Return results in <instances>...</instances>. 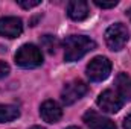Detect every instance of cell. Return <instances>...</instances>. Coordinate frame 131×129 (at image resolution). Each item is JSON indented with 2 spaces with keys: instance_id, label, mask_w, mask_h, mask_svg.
Segmentation results:
<instances>
[{
  "instance_id": "6da1fadb",
  "label": "cell",
  "mask_w": 131,
  "mask_h": 129,
  "mask_svg": "<svg viewBox=\"0 0 131 129\" xmlns=\"http://www.w3.org/2000/svg\"><path fill=\"white\" fill-rule=\"evenodd\" d=\"M96 49V43L85 35H72L64 41V59L67 62H75L84 55Z\"/></svg>"
},
{
  "instance_id": "7a4b0ae2",
  "label": "cell",
  "mask_w": 131,
  "mask_h": 129,
  "mask_svg": "<svg viewBox=\"0 0 131 129\" xmlns=\"http://www.w3.org/2000/svg\"><path fill=\"white\" fill-rule=\"evenodd\" d=\"M15 64L23 68H35L43 64V53L35 44H23L15 53Z\"/></svg>"
},
{
  "instance_id": "3957f363",
  "label": "cell",
  "mask_w": 131,
  "mask_h": 129,
  "mask_svg": "<svg viewBox=\"0 0 131 129\" xmlns=\"http://www.w3.org/2000/svg\"><path fill=\"white\" fill-rule=\"evenodd\" d=\"M128 38H130L128 29L122 23H114L105 31V43L114 52L122 50L125 47V44L128 43Z\"/></svg>"
},
{
  "instance_id": "277c9868",
  "label": "cell",
  "mask_w": 131,
  "mask_h": 129,
  "mask_svg": "<svg viewBox=\"0 0 131 129\" xmlns=\"http://www.w3.org/2000/svg\"><path fill=\"white\" fill-rule=\"evenodd\" d=\"M111 73V62L105 56H96L87 64V76L93 82H101Z\"/></svg>"
},
{
  "instance_id": "5b68a950",
  "label": "cell",
  "mask_w": 131,
  "mask_h": 129,
  "mask_svg": "<svg viewBox=\"0 0 131 129\" xmlns=\"http://www.w3.org/2000/svg\"><path fill=\"white\" fill-rule=\"evenodd\" d=\"M96 103H98V106L102 111L110 112V114H114V112H117L122 108L124 99L121 97V94L117 91H114V90H105V91H102L98 96Z\"/></svg>"
},
{
  "instance_id": "8992f818",
  "label": "cell",
  "mask_w": 131,
  "mask_h": 129,
  "mask_svg": "<svg viewBox=\"0 0 131 129\" xmlns=\"http://www.w3.org/2000/svg\"><path fill=\"white\" fill-rule=\"evenodd\" d=\"M87 91H89V87L85 85V82L78 81V79L70 81L66 84L63 91H61V100L64 105H72L76 100H79Z\"/></svg>"
},
{
  "instance_id": "52a82bcc",
  "label": "cell",
  "mask_w": 131,
  "mask_h": 129,
  "mask_svg": "<svg viewBox=\"0 0 131 129\" xmlns=\"http://www.w3.org/2000/svg\"><path fill=\"white\" fill-rule=\"evenodd\" d=\"M23 32V23L17 17H3L0 18V36L17 38Z\"/></svg>"
},
{
  "instance_id": "ba28073f",
  "label": "cell",
  "mask_w": 131,
  "mask_h": 129,
  "mask_svg": "<svg viewBox=\"0 0 131 129\" xmlns=\"http://www.w3.org/2000/svg\"><path fill=\"white\" fill-rule=\"evenodd\" d=\"M40 115L47 123H57L63 117V108L55 100H46L40 106Z\"/></svg>"
},
{
  "instance_id": "9c48e42d",
  "label": "cell",
  "mask_w": 131,
  "mask_h": 129,
  "mask_svg": "<svg viewBox=\"0 0 131 129\" xmlns=\"http://www.w3.org/2000/svg\"><path fill=\"white\" fill-rule=\"evenodd\" d=\"M82 120L90 129H116V125L113 120L98 114L96 111H87Z\"/></svg>"
},
{
  "instance_id": "30bf717a",
  "label": "cell",
  "mask_w": 131,
  "mask_h": 129,
  "mask_svg": "<svg viewBox=\"0 0 131 129\" xmlns=\"http://www.w3.org/2000/svg\"><path fill=\"white\" fill-rule=\"evenodd\" d=\"M67 14L73 21H82L89 17V3L84 0H72L67 5Z\"/></svg>"
},
{
  "instance_id": "8fae6325",
  "label": "cell",
  "mask_w": 131,
  "mask_h": 129,
  "mask_svg": "<svg viewBox=\"0 0 131 129\" xmlns=\"http://www.w3.org/2000/svg\"><path fill=\"white\" fill-rule=\"evenodd\" d=\"M116 87L122 99L131 100V76L127 73H119L116 76Z\"/></svg>"
},
{
  "instance_id": "7c38bea8",
  "label": "cell",
  "mask_w": 131,
  "mask_h": 129,
  "mask_svg": "<svg viewBox=\"0 0 131 129\" xmlns=\"http://www.w3.org/2000/svg\"><path fill=\"white\" fill-rule=\"evenodd\" d=\"M20 115V111L14 105H0V123L12 122Z\"/></svg>"
},
{
  "instance_id": "4fadbf2b",
  "label": "cell",
  "mask_w": 131,
  "mask_h": 129,
  "mask_svg": "<svg viewBox=\"0 0 131 129\" xmlns=\"http://www.w3.org/2000/svg\"><path fill=\"white\" fill-rule=\"evenodd\" d=\"M40 44H41V47L47 52V53H55L57 52V49H58V46H60V41L57 40V36H53V35H43L41 38H40Z\"/></svg>"
},
{
  "instance_id": "5bb4252c",
  "label": "cell",
  "mask_w": 131,
  "mask_h": 129,
  "mask_svg": "<svg viewBox=\"0 0 131 129\" xmlns=\"http://www.w3.org/2000/svg\"><path fill=\"white\" fill-rule=\"evenodd\" d=\"M18 6H21L23 9H31V8H35L41 3V0H18L17 2Z\"/></svg>"
},
{
  "instance_id": "9a60e30c",
  "label": "cell",
  "mask_w": 131,
  "mask_h": 129,
  "mask_svg": "<svg viewBox=\"0 0 131 129\" xmlns=\"http://www.w3.org/2000/svg\"><path fill=\"white\" fill-rule=\"evenodd\" d=\"M95 5L102 8V9H110V8H114L117 5V0H111V2H101V0H95Z\"/></svg>"
},
{
  "instance_id": "2e32d148",
  "label": "cell",
  "mask_w": 131,
  "mask_h": 129,
  "mask_svg": "<svg viewBox=\"0 0 131 129\" xmlns=\"http://www.w3.org/2000/svg\"><path fill=\"white\" fill-rule=\"evenodd\" d=\"M8 74H9V65L6 62H3V61H0V79L8 76Z\"/></svg>"
},
{
  "instance_id": "e0dca14e",
  "label": "cell",
  "mask_w": 131,
  "mask_h": 129,
  "mask_svg": "<svg viewBox=\"0 0 131 129\" xmlns=\"http://www.w3.org/2000/svg\"><path fill=\"white\" fill-rule=\"evenodd\" d=\"M124 128L125 129H131V112L125 117V120H124Z\"/></svg>"
},
{
  "instance_id": "ac0fdd59",
  "label": "cell",
  "mask_w": 131,
  "mask_h": 129,
  "mask_svg": "<svg viewBox=\"0 0 131 129\" xmlns=\"http://www.w3.org/2000/svg\"><path fill=\"white\" fill-rule=\"evenodd\" d=\"M127 15L130 17V20H131V8H130V9H128V11H127Z\"/></svg>"
},
{
  "instance_id": "d6986e66",
  "label": "cell",
  "mask_w": 131,
  "mask_h": 129,
  "mask_svg": "<svg viewBox=\"0 0 131 129\" xmlns=\"http://www.w3.org/2000/svg\"><path fill=\"white\" fill-rule=\"evenodd\" d=\"M29 129H44V128H41V126H32V128H29Z\"/></svg>"
},
{
  "instance_id": "ffe728a7",
  "label": "cell",
  "mask_w": 131,
  "mask_h": 129,
  "mask_svg": "<svg viewBox=\"0 0 131 129\" xmlns=\"http://www.w3.org/2000/svg\"><path fill=\"white\" fill-rule=\"evenodd\" d=\"M67 129H81V128H78V126H70V128H67Z\"/></svg>"
}]
</instances>
